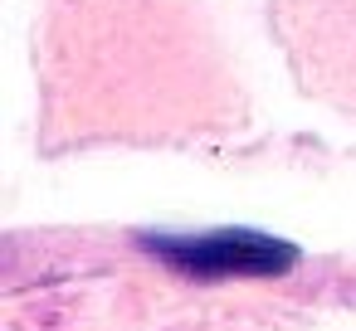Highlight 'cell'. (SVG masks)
<instances>
[{"label":"cell","instance_id":"cell-1","mask_svg":"<svg viewBox=\"0 0 356 331\" xmlns=\"http://www.w3.org/2000/svg\"><path fill=\"white\" fill-rule=\"evenodd\" d=\"M137 244L166 268L220 282V278H283L298 268V244L264 229H205V234H137Z\"/></svg>","mask_w":356,"mask_h":331}]
</instances>
